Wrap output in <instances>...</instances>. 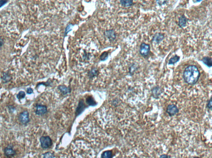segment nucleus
I'll return each instance as SVG.
<instances>
[{"label": "nucleus", "instance_id": "f257e3e1", "mask_svg": "<svg viewBox=\"0 0 212 158\" xmlns=\"http://www.w3.org/2000/svg\"><path fill=\"white\" fill-rule=\"evenodd\" d=\"M200 76V72L196 66L190 65L184 70L183 78L186 83L190 85L196 84Z\"/></svg>", "mask_w": 212, "mask_h": 158}, {"label": "nucleus", "instance_id": "f03ea898", "mask_svg": "<svg viewBox=\"0 0 212 158\" xmlns=\"http://www.w3.org/2000/svg\"><path fill=\"white\" fill-rule=\"evenodd\" d=\"M40 141L42 148H49L52 145V140L48 136H42L40 138Z\"/></svg>", "mask_w": 212, "mask_h": 158}, {"label": "nucleus", "instance_id": "7ed1b4c3", "mask_svg": "<svg viewBox=\"0 0 212 158\" xmlns=\"http://www.w3.org/2000/svg\"><path fill=\"white\" fill-rule=\"evenodd\" d=\"M166 112L169 116H173L179 112V109L176 105L174 104H170L167 106Z\"/></svg>", "mask_w": 212, "mask_h": 158}, {"label": "nucleus", "instance_id": "20e7f679", "mask_svg": "<svg viewBox=\"0 0 212 158\" xmlns=\"http://www.w3.org/2000/svg\"><path fill=\"white\" fill-rule=\"evenodd\" d=\"M19 120L23 124L26 125L30 122L29 113L27 111L20 113L19 116Z\"/></svg>", "mask_w": 212, "mask_h": 158}, {"label": "nucleus", "instance_id": "39448f33", "mask_svg": "<svg viewBox=\"0 0 212 158\" xmlns=\"http://www.w3.org/2000/svg\"><path fill=\"white\" fill-rule=\"evenodd\" d=\"M150 51L149 44L145 43H142L140 48V53L142 56L146 57L149 54Z\"/></svg>", "mask_w": 212, "mask_h": 158}, {"label": "nucleus", "instance_id": "423d86ee", "mask_svg": "<svg viewBox=\"0 0 212 158\" xmlns=\"http://www.w3.org/2000/svg\"><path fill=\"white\" fill-rule=\"evenodd\" d=\"M36 114L38 115H42L47 111V107L44 105H37L36 106Z\"/></svg>", "mask_w": 212, "mask_h": 158}, {"label": "nucleus", "instance_id": "0eeeda50", "mask_svg": "<svg viewBox=\"0 0 212 158\" xmlns=\"http://www.w3.org/2000/svg\"><path fill=\"white\" fill-rule=\"evenodd\" d=\"M4 154L6 156L11 157L13 156L16 154V152L13 150V146L11 145H9L4 150Z\"/></svg>", "mask_w": 212, "mask_h": 158}, {"label": "nucleus", "instance_id": "6e6552de", "mask_svg": "<svg viewBox=\"0 0 212 158\" xmlns=\"http://www.w3.org/2000/svg\"><path fill=\"white\" fill-rule=\"evenodd\" d=\"M164 35L161 33H157L153 36L152 41L157 43H160L164 39Z\"/></svg>", "mask_w": 212, "mask_h": 158}, {"label": "nucleus", "instance_id": "1a4fd4ad", "mask_svg": "<svg viewBox=\"0 0 212 158\" xmlns=\"http://www.w3.org/2000/svg\"><path fill=\"white\" fill-rule=\"evenodd\" d=\"M105 35L111 41H114L116 37V35L114 31L113 30L106 31L105 33Z\"/></svg>", "mask_w": 212, "mask_h": 158}, {"label": "nucleus", "instance_id": "9d476101", "mask_svg": "<svg viewBox=\"0 0 212 158\" xmlns=\"http://www.w3.org/2000/svg\"><path fill=\"white\" fill-rule=\"evenodd\" d=\"M152 92L153 97L155 98H158L159 96L162 93V90L160 87L157 86L152 89Z\"/></svg>", "mask_w": 212, "mask_h": 158}, {"label": "nucleus", "instance_id": "9b49d317", "mask_svg": "<svg viewBox=\"0 0 212 158\" xmlns=\"http://www.w3.org/2000/svg\"><path fill=\"white\" fill-rule=\"evenodd\" d=\"M187 19L184 15H182L180 17L179 20V26L180 28H184L186 26Z\"/></svg>", "mask_w": 212, "mask_h": 158}, {"label": "nucleus", "instance_id": "f8f14e48", "mask_svg": "<svg viewBox=\"0 0 212 158\" xmlns=\"http://www.w3.org/2000/svg\"><path fill=\"white\" fill-rule=\"evenodd\" d=\"M202 61L205 65H206L208 67H211L212 66V60L210 57H203L202 59Z\"/></svg>", "mask_w": 212, "mask_h": 158}, {"label": "nucleus", "instance_id": "ddd939ff", "mask_svg": "<svg viewBox=\"0 0 212 158\" xmlns=\"http://www.w3.org/2000/svg\"><path fill=\"white\" fill-rule=\"evenodd\" d=\"M113 154L112 151L108 150L103 152L101 155V158H112Z\"/></svg>", "mask_w": 212, "mask_h": 158}, {"label": "nucleus", "instance_id": "4468645a", "mask_svg": "<svg viewBox=\"0 0 212 158\" xmlns=\"http://www.w3.org/2000/svg\"><path fill=\"white\" fill-rule=\"evenodd\" d=\"M180 57L177 55H175V57H172L169 61L168 65L174 64L175 63L179 61Z\"/></svg>", "mask_w": 212, "mask_h": 158}, {"label": "nucleus", "instance_id": "2eb2a0df", "mask_svg": "<svg viewBox=\"0 0 212 158\" xmlns=\"http://www.w3.org/2000/svg\"><path fill=\"white\" fill-rule=\"evenodd\" d=\"M120 3L122 6L125 7H128L133 5V1L131 0H127V1H120Z\"/></svg>", "mask_w": 212, "mask_h": 158}, {"label": "nucleus", "instance_id": "dca6fc26", "mask_svg": "<svg viewBox=\"0 0 212 158\" xmlns=\"http://www.w3.org/2000/svg\"><path fill=\"white\" fill-rule=\"evenodd\" d=\"M58 89L62 93L64 94H66L71 91L70 89L65 86H60L58 87Z\"/></svg>", "mask_w": 212, "mask_h": 158}, {"label": "nucleus", "instance_id": "f3484780", "mask_svg": "<svg viewBox=\"0 0 212 158\" xmlns=\"http://www.w3.org/2000/svg\"><path fill=\"white\" fill-rule=\"evenodd\" d=\"M98 74V71L97 69H93L90 71L89 73V76L90 77V78H92L96 76Z\"/></svg>", "mask_w": 212, "mask_h": 158}, {"label": "nucleus", "instance_id": "a211bd4d", "mask_svg": "<svg viewBox=\"0 0 212 158\" xmlns=\"http://www.w3.org/2000/svg\"><path fill=\"white\" fill-rule=\"evenodd\" d=\"M84 104L82 102H80L78 106V108L77 109L76 113L78 114H80L82 112V110L83 109Z\"/></svg>", "mask_w": 212, "mask_h": 158}, {"label": "nucleus", "instance_id": "6ab92c4d", "mask_svg": "<svg viewBox=\"0 0 212 158\" xmlns=\"http://www.w3.org/2000/svg\"><path fill=\"white\" fill-rule=\"evenodd\" d=\"M26 93L23 91H19L18 94L17 95V98L18 99H21L25 98L26 97Z\"/></svg>", "mask_w": 212, "mask_h": 158}, {"label": "nucleus", "instance_id": "aec40b11", "mask_svg": "<svg viewBox=\"0 0 212 158\" xmlns=\"http://www.w3.org/2000/svg\"><path fill=\"white\" fill-rule=\"evenodd\" d=\"M87 102L88 104L90 105H96V103L95 100L91 97H88L87 100Z\"/></svg>", "mask_w": 212, "mask_h": 158}, {"label": "nucleus", "instance_id": "412c9836", "mask_svg": "<svg viewBox=\"0 0 212 158\" xmlns=\"http://www.w3.org/2000/svg\"><path fill=\"white\" fill-rule=\"evenodd\" d=\"M54 156L51 152H47L43 154V158H54Z\"/></svg>", "mask_w": 212, "mask_h": 158}, {"label": "nucleus", "instance_id": "4be33fe9", "mask_svg": "<svg viewBox=\"0 0 212 158\" xmlns=\"http://www.w3.org/2000/svg\"><path fill=\"white\" fill-rule=\"evenodd\" d=\"M3 80L4 82H7L11 80V77L7 73H5L3 75Z\"/></svg>", "mask_w": 212, "mask_h": 158}, {"label": "nucleus", "instance_id": "5701e85b", "mask_svg": "<svg viewBox=\"0 0 212 158\" xmlns=\"http://www.w3.org/2000/svg\"><path fill=\"white\" fill-rule=\"evenodd\" d=\"M207 107L208 109L211 110L212 108V98H210V99L208 100V103L207 104Z\"/></svg>", "mask_w": 212, "mask_h": 158}, {"label": "nucleus", "instance_id": "b1692460", "mask_svg": "<svg viewBox=\"0 0 212 158\" xmlns=\"http://www.w3.org/2000/svg\"><path fill=\"white\" fill-rule=\"evenodd\" d=\"M7 3V1H0V8L3 6L4 5L6 4Z\"/></svg>", "mask_w": 212, "mask_h": 158}, {"label": "nucleus", "instance_id": "393cba45", "mask_svg": "<svg viewBox=\"0 0 212 158\" xmlns=\"http://www.w3.org/2000/svg\"><path fill=\"white\" fill-rule=\"evenodd\" d=\"M27 92L29 94H32L33 92V90L31 88H27Z\"/></svg>", "mask_w": 212, "mask_h": 158}, {"label": "nucleus", "instance_id": "a878e982", "mask_svg": "<svg viewBox=\"0 0 212 158\" xmlns=\"http://www.w3.org/2000/svg\"><path fill=\"white\" fill-rule=\"evenodd\" d=\"M159 158H170V157L167 154H163V155L160 156Z\"/></svg>", "mask_w": 212, "mask_h": 158}, {"label": "nucleus", "instance_id": "bb28decb", "mask_svg": "<svg viewBox=\"0 0 212 158\" xmlns=\"http://www.w3.org/2000/svg\"><path fill=\"white\" fill-rule=\"evenodd\" d=\"M3 40H2V38H0V49H1V48H2V46H3Z\"/></svg>", "mask_w": 212, "mask_h": 158}, {"label": "nucleus", "instance_id": "cd10ccee", "mask_svg": "<svg viewBox=\"0 0 212 158\" xmlns=\"http://www.w3.org/2000/svg\"><path fill=\"white\" fill-rule=\"evenodd\" d=\"M193 158H201L199 157H194Z\"/></svg>", "mask_w": 212, "mask_h": 158}]
</instances>
